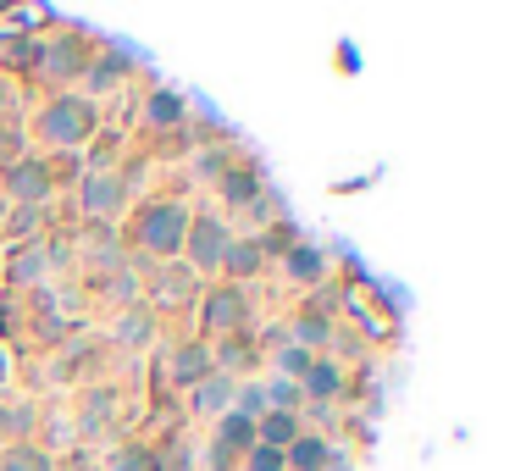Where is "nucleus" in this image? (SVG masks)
<instances>
[{"mask_svg": "<svg viewBox=\"0 0 515 471\" xmlns=\"http://www.w3.org/2000/svg\"><path fill=\"white\" fill-rule=\"evenodd\" d=\"M233 405H239V416H250V422H261V416H266V388H255V383H239V388H233Z\"/></svg>", "mask_w": 515, "mask_h": 471, "instance_id": "nucleus-21", "label": "nucleus"}, {"mask_svg": "<svg viewBox=\"0 0 515 471\" xmlns=\"http://www.w3.org/2000/svg\"><path fill=\"white\" fill-rule=\"evenodd\" d=\"M288 272H294L300 283H316V278H322V255L300 244V250H288Z\"/></svg>", "mask_w": 515, "mask_h": 471, "instance_id": "nucleus-22", "label": "nucleus"}, {"mask_svg": "<svg viewBox=\"0 0 515 471\" xmlns=\"http://www.w3.org/2000/svg\"><path fill=\"white\" fill-rule=\"evenodd\" d=\"M338 388H344V377H338L333 361H311V372L300 377V394H316V399H333Z\"/></svg>", "mask_w": 515, "mask_h": 471, "instance_id": "nucleus-14", "label": "nucleus"}, {"mask_svg": "<svg viewBox=\"0 0 515 471\" xmlns=\"http://www.w3.org/2000/svg\"><path fill=\"white\" fill-rule=\"evenodd\" d=\"M327 333H333V327H327L322 316H300V322H294V339H311V344H322Z\"/></svg>", "mask_w": 515, "mask_h": 471, "instance_id": "nucleus-28", "label": "nucleus"}, {"mask_svg": "<svg viewBox=\"0 0 515 471\" xmlns=\"http://www.w3.org/2000/svg\"><path fill=\"white\" fill-rule=\"evenodd\" d=\"M0 111H6V95H0Z\"/></svg>", "mask_w": 515, "mask_h": 471, "instance_id": "nucleus-30", "label": "nucleus"}, {"mask_svg": "<svg viewBox=\"0 0 515 471\" xmlns=\"http://www.w3.org/2000/svg\"><path fill=\"white\" fill-rule=\"evenodd\" d=\"M294 438H300V416H288V411H266L255 422V444H266V449H288Z\"/></svg>", "mask_w": 515, "mask_h": 471, "instance_id": "nucleus-8", "label": "nucleus"}, {"mask_svg": "<svg viewBox=\"0 0 515 471\" xmlns=\"http://www.w3.org/2000/svg\"><path fill=\"white\" fill-rule=\"evenodd\" d=\"M250 444H255V422H250V416H239V411H228V416H222V433H216V449L239 455V449H250Z\"/></svg>", "mask_w": 515, "mask_h": 471, "instance_id": "nucleus-12", "label": "nucleus"}, {"mask_svg": "<svg viewBox=\"0 0 515 471\" xmlns=\"http://www.w3.org/2000/svg\"><path fill=\"white\" fill-rule=\"evenodd\" d=\"M0 471H50V455H45V449H28V444H17L12 455L0 460Z\"/></svg>", "mask_w": 515, "mask_h": 471, "instance_id": "nucleus-19", "label": "nucleus"}, {"mask_svg": "<svg viewBox=\"0 0 515 471\" xmlns=\"http://www.w3.org/2000/svg\"><path fill=\"white\" fill-rule=\"evenodd\" d=\"M183 250H189V272H222V255H228V228H222L216 217L189 222Z\"/></svg>", "mask_w": 515, "mask_h": 471, "instance_id": "nucleus-3", "label": "nucleus"}, {"mask_svg": "<svg viewBox=\"0 0 515 471\" xmlns=\"http://www.w3.org/2000/svg\"><path fill=\"white\" fill-rule=\"evenodd\" d=\"M300 405H305L300 383H288V377H277V383L266 388V411H288V416H294V411H300Z\"/></svg>", "mask_w": 515, "mask_h": 471, "instance_id": "nucleus-18", "label": "nucleus"}, {"mask_svg": "<svg viewBox=\"0 0 515 471\" xmlns=\"http://www.w3.org/2000/svg\"><path fill=\"white\" fill-rule=\"evenodd\" d=\"M244 460H250V471H283V449H266V444H250Z\"/></svg>", "mask_w": 515, "mask_h": 471, "instance_id": "nucleus-26", "label": "nucleus"}, {"mask_svg": "<svg viewBox=\"0 0 515 471\" xmlns=\"http://www.w3.org/2000/svg\"><path fill=\"white\" fill-rule=\"evenodd\" d=\"M117 339L122 344H133V350H139V344H150V311H128L117 322Z\"/></svg>", "mask_w": 515, "mask_h": 471, "instance_id": "nucleus-20", "label": "nucleus"}, {"mask_svg": "<svg viewBox=\"0 0 515 471\" xmlns=\"http://www.w3.org/2000/svg\"><path fill=\"white\" fill-rule=\"evenodd\" d=\"M183 233H189V211L172 206V200L167 206H150L139 217V244L150 255H161V261H172V255L183 250Z\"/></svg>", "mask_w": 515, "mask_h": 471, "instance_id": "nucleus-1", "label": "nucleus"}, {"mask_svg": "<svg viewBox=\"0 0 515 471\" xmlns=\"http://www.w3.org/2000/svg\"><path fill=\"white\" fill-rule=\"evenodd\" d=\"M189 289H194V272H189V266H167L150 294H156V305H183V300H189Z\"/></svg>", "mask_w": 515, "mask_h": 471, "instance_id": "nucleus-11", "label": "nucleus"}, {"mask_svg": "<svg viewBox=\"0 0 515 471\" xmlns=\"http://www.w3.org/2000/svg\"><path fill=\"white\" fill-rule=\"evenodd\" d=\"M111 471H161V455L144 444H122L117 455H111Z\"/></svg>", "mask_w": 515, "mask_h": 471, "instance_id": "nucleus-17", "label": "nucleus"}, {"mask_svg": "<svg viewBox=\"0 0 515 471\" xmlns=\"http://www.w3.org/2000/svg\"><path fill=\"white\" fill-rule=\"evenodd\" d=\"M39 73L45 78H72L78 73V50H72V39H50V45L39 50Z\"/></svg>", "mask_w": 515, "mask_h": 471, "instance_id": "nucleus-9", "label": "nucleus"}, {"mask_svg": "<svg viewBox=\"0 0 515 471\" xmlns=\"http://www.w3.org/2000/svg\"><path fill=\"white\" fill-rule=\"evenodd\" d=\"M150 122H156V128H172V122H183V100L178 95H150Z\"/></svg>", "mask_w": 515, "mask_h": 471, "instance_id": "nucleus-23", "label": "nucleus"}, {"mask_svg": "<svg viewBox=\"0 0 515 471\" xmlns=\"http://www.w3.org/2000/svg\"><path fill=\"white\" fill-rule=\"evenodd\" d=\"M200 178L222 183V178H228V156H222V150H205V156H200Z\"/></svg>", "mask_w": 515, "mask_h": 471, "instance_id": "nucleus-29", "label": "nucleus"}, {"mask_svg": "<svg viewBox=\"0 0 515 471\" xmlns=\"http://www.w3.org/2000/svg\"><path fill=\"white\" fill-rule=\"evenodd\" d=\"M39 128H45L50 145H84L89 133H95V106L89 100H56Z\"/></svg>", "mask_w": 515, "mask_h": 471, "instance_id": "nucleus-2", "label": "nucleus"}, {"mask_svg": "<svg viewBox=\"0 0 515 471\" xmlns=\"http://www.w3.org/2000/svg\"><path fill=\"white\" fill-rule=\"evenodd\" d=\"M233 388H239V383H233L228 372H211V377H200V383H194V405H200L205 416H222L233 405Z\"/></svg>", "mask_w": 515, "mask_h": 471, "instance_id": "nucleus-7", "label": "nucleus"}, {"mask_svg": "<svg viewBox=\"0 0 515 471\" xmlns=\"http://www.w3.org/2000/svg\"><path fill=\"white\" fill-rule=\"evenodd\" d=\"M205 372H211V350H205V344H183V350H178V361H172V377L194 388Z\"/></svg>", "mask_w": 515, "mask_h": 471, "instance_id": "nucleus-13", "label": "nucleus"}, {"mask_svg": "<svg viewBox=\"0 0 515 471\" xmlns=\"http://www.w3.org/2000/svg\"><path fill=\"white\" fill-rule=\"evenodd\" d=\"M6 189H12L17 200H28V206H45L50 200V167L45 161H12V167H6Z\"/></svg>", "mask_w": 515, "mask_h": 471, "instance_id": "nucleus-4", "label": "nucleus"}, {"mask_svg": "<svg viewBox=\"0 0 515 471\" xmlns=\"http://www.w3.org/2000/svg\"><path fill=\"white\" fill-rule=\"evenodd\" d=\"M277 361H283V377H288V383H300V377L311 372V355H305V344H283V350H277Z\"/></svg>", "mask_w": 515, "mask_h": 471, "instance_id": "nucleus-24", "label": "nucleus"}, {"mask_svg": "<svg viewBox=\"0 0 515 471\" xmlns=\"http://www.w3.org/2000/svg\"><path fill=\"white\" fill-rule=\"evenodd\" d=\"M250 316V294L244 289H216L205 300V327H239Z\"/></svg>", "mask_w": 515, "mask_h": 471, "instance_id": "nucleus-5", "label": "nucleus"}, {"mask_svg": "<svg viewBox=\"0 0 515 471\" xmlns=\"http://www.w3.org/2000/svg\"><path fill=\"white\" fill-rule=\"evenodd\" d=\"M222 194H228L233 206H244V200H261V178H255L250 167H228V178H222Z\"/></svg>", "mask_w": 515, "mask_h": 471, "instance_id": "nucleus-16", "label": "nucleus"}, {"mask_svg": "<svg viewBox=\"0 0 515 471\" xmlns=\"http://www.w3.org/2000/svg\"><path fill=\"white\" fill-rule=\"evenodd\" d=\"M122 67H128L122 56H100V61H95V73H89V84H95V89H111V84L122 78Z\"/></svg>", "mask_w": 515, "mask_h": 471, "instance_id": "nucleus-25", "label": "nucleus"}, {"mask_svg": "<svg viewBox=\"0 0 515 471\" xmlns=\"http://www.w3.org/2000/svg\"><path fill=\"white\" fill-rule=\"evenodd\" d=\"M327 460V444L322 438H294V444L283 449V466H294V471H316Z\"/></svg>", "mask_w": 515, "mask_h": 471, "instance_id": "nucleus-15", "label": "nucleus"}, {"mask_svg": "<svg viewBox=\"0 0 515 471\" xmlns=\"http://www.w3.org/2000/svg\"><path fill=\"white\" fill-rule=\"evenodd\" d=\"M261 239H228V255H222V272H233V278H250L255 266H261Z\"/></svg>", "mask_w": 515, "mask_h": 471, "instance_id": "nucleus-10", "label": "nucleus"}, {"mask_svg": "<svg viewBox=\"0 0 515 471\" xmlns=\"http://www.w3.org/2000/svg\"><path fill=\"white\" fill-rule=\"evenodd\" d=\"M39 272H45V255H34V250H28V255H17V261H12V278H17V283H34Z\"/></svg>", "mask_w": 515, "mask_h": 471, "instance_id": "nucleus-27", "label": "nucleus"}, {"mask_svg": "<svg viewBox=\"0 0 515 471\" xmlns=\"http://www.w3.org/2000/svg\"><path fill=\"white\" fill-rule=\"evenodd\" d=\"M84 206H89V217H111L122 206V178H111V172L84 178Z\"/></svg>", "mask_w": 515, "mask_h": 471, "instance_id": "nucleus-6", "label": "nucleus"}]
</instances>
